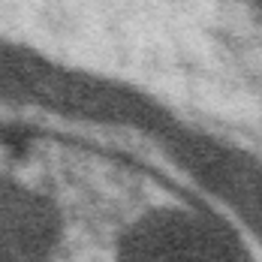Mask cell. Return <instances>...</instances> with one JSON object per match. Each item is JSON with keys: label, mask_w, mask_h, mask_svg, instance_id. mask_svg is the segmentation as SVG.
I'll return each mask as SVG.
<instances>
[{"label": "cell", "mask_w": 262, "mask_h": 262, "mask_svg": "<svg viewBox=\"0 0 262 262\" xmlns=\"http://www.w3.org/2000/svg\"><path fill=\"white\" fill-rule=\"evenodd\" d=\"M118 262H241V253L217 220L187 208H157L133 223Z\"/></svg>", "instance_id": "6da1fadb"}, {"label": "cell", "mask_w": 262, "mask_h": 262, "mask_svg": "<svg viewBox=\"0 0 262 262\" xmlns=\"http://www.w3.org/2000/svg\"><path fill=\"white\" fill-rule=\"evenodd\" d=\"M57 244V208L42 193L0 175V262H49Z\"/></svg>", "instance_id": "7a4b0ae2"}, {"label": "cell", "mask_w": 262, "mask_h": 262, "mask_svg": "<svg viewBox=\"0 0 262 262\" xmlns=\"http://www.w3.org/2000/svg\"><path fill=\"white\" fill-rule=\"evenodd\" d=\"M184 166L208 187L214 199L238 220V226L262 247V166L247 163L235 154H220L214 148L190 145L184 151Z\"/></svg>", "instance_id": "3957f363"}]
</instances>
